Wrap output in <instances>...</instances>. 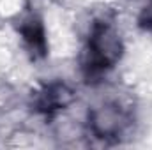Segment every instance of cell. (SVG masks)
<instances>
[{"label":"cell","instance_id":"cell-1","mask_svg":"<svg viewBox=\"0 0 152 150\" xmlns=\"http://www.w3.org/2000/svg\"><path fill=\"white\" fill-rule=\"evenodd\" d=\"M133 122L134 120L131 110H126L115 103L99 101L96 104H90L87 131L97 140L117 141L133 129Z\"/></svg>","mask_w":152,"mask_h":150},{"label":"cell","instance_id":"cell-2","mask_svg":"<svg viewBox=\"0 0 152 150\" xmlns=\"http://www.w3.org/2000/svg\"><path fill=\"white\" fill-rule=\"evenodd\" d=\"M16 32L21 39V44L25 51L34 58L41 60L48 53V37H46V27L42 21L41 12L27 11L16 23Z\"/></svg>","mask_w":152,"mask_h":150},{"label":"cell","instance_id":"cell-3","mask_svg":"<svg viewBox=\"0 0 152 150\" xmlns=\"http://www.w3.org/2000/svg\"><path fill=\"white\" fill-rule=\"evenodd\" d=\"M136 25L143 30L152 34V0H143L138 14H136Z\"/></svg>","mask_w":152,"mask_h":150},{"label":"cell","instance_id":"cell-4","mask_svg":"<svg viewBox=\"0 0 152 150\" xmlns=\"http://www.w3.org/2000/svg\"><path fill=\"white\" fill-rule=\"evenodd\" d=\"M0 28H2V16H0Z\"/></svg>","mask_w":152,"mask_h":150}]
</instances>
